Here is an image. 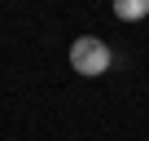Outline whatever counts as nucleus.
Instances as JSON below:
<instances>
[{"mask_svg": "<svg viewBox=\"0 0 149 141\" xmlns=\"http://www.w3.org/2000/svg\"><path fill=\"white\" fill-rule=\"evenodd\" d=\"M110 44L105 40H97V35H79V40H74L70 44V66L74 70H79V75H105V70H110Z\"/></svg>", "mask_w": 149, "mask_h": 141, "instance_id": "f257e3e1", "label": "nucleus"}, {"mask_svg": "<svg viewBox=\"0 0 149 141\" xmlns=\"http://www.w3.org/2000/svg\"><path fill=\"white\" fill-rule=\"evenodd\" d=\"M149 13V0H114V18H123V22H140Z\"/></svg>", "mask_w": 149, "mask_h": 141, "instance_id": "f03ea898", "label": "nucleus"}]
</instances>
